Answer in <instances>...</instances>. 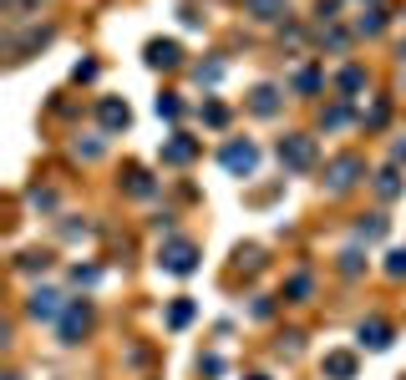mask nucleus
Here are the masks:
<instances>
[{
    "label": "nucleus",
    "mask_w": 406,
    "mask_h": 380,
    "mask_svg": "<svg viewBox=\"0 0 406 380\" xmlns=\"http://www.w3.org/2000/svg\"><path fill=\"white\" fill-rule=\"evenodd\" d=\"M102 127H107V132H117V127H127V107H122V102H102Z\"/></svg>",
    "instance_id": "13"
},
{
    "label": "nucleus",
    "mask_w": 406,
    "mask_h": 380,
    "mask_svg": "<svg viewBox=\"0 0 406 380\" xmlns=\"http://www.w3.org/2000/svg\"><path fill=\"white\" fill-rule=\"evenodd\" d=\"M290 294H295V299H310V274H295V279H290Z\"/></svg>",
    "instance_id": "25"
},
{
    "label": "nucleus",
    "mask_w": 406,
    "mask_h": 380,
    "mask_svg": "<svg viewBox=\"0 0 406 380\" xmlns=\"http://www.w3.org/2000/svg\"><path fill=\"white\" fill-rule=\"evenodd\" d=\"M87 324H91V305H87V299H71L67 314H61V340H67V345H76V340L87 335Z\"/></svg>",
    "instance_id": "4"
},
{
    "label": "nucleus",
    "mask_w": 406,
    "mask_h": 380,
    "mask_svg": "<svg viewBox=\"0 0 406 380\" xmlns=\"http://www.w3.org/2000/svg\"><path fill=\"white\" fill-rule=\"evenodd\" d=\"M249 380H269V375H249Z\"/></svg>",
    "instance_id": "31"
},
{
    "label": "nucleus",
    "mask_w": 406,
    "mask_h": 380,
    "mask_svg": "<svg viewBox=\"0 0 406 380\" xmlns=\"http://www.w3.org/2000/svg\"><path fill=\"white\" fill-rule=\"evenodd\" d=\"M178 56H183V51H178V41H153V46H148V67L173 71V67H178Z\"/></svg>",
    "instance_id": "6"
},
{
    "label": "nucleus",
    "mask_w": 406,
    "mask_h": 380,
    "mask_svg": "<svg viewBox=\"0 0 406 380\" xmlns=\"http://www.w3.org/2000/svg\"><path fill=\"white\" fill-rule=\"evenodd\" d=\"M158 117H168V122L183 117V102H178V97H158Z\"/></svg>",
    "instance_id": "22"
},
{
    "label": "nucleus",
    "mask_w": 406,
    "mask_h": 380,
    "mask_svg": "<svg viewBox=\"0 0 406 380\" xmlns=\"http://www.w3.org/2000/svg\"><path fill=\"white\" fill-rule=\"evenodd\" d=\"M46 41H51V31H46V25H41V31L21 36V41H16V51H36V46H46Z\"/></svg>",
    "instance_id": "18"
},
{
    "label": "nucleus",
    "mask_w": 406,
    "mask_h": 380,
    "mask_svg": "<svg viewBox=\"0 0 406 380\" xmlns=\"http://www.w3.org/2000/svg\"><path fill=\"white\" fill-rule=\"evenodd\" d=\"M361 345L386 350V345H391V324H386V320H361Z\"/></svg>",
    "instance_id": "8"
},
{
    "label": "nucleus",
    "mask_w": 406,
    "mask_h": 380,
    "mask_svg": "<svg viewBox=\"0 0 406 380\" xmlns=\"http://www.w3.org/2000/svg\"><path fill=\"white\" fill-rule=\"evenodd\" d=\"M365 86V71L361 67H346V71H340V91H361Z\"/></svg>",
    "instance_id": "16"
},
{
    "label": "nucleus",
    "mask_w": 406,
    "mask_h": 380,
    "mask_svg": "<svg viewBox=\"0 0 406 380\" xmlns=\"http://www.w3.org/2000/svg\"><path fill=\"white\" fill-rule=\"evenodd\" d=\"M280 163L290 167V173H305V167L315 163V137H305V132L280 137Z\"/></svg>",
    "instance_id": "1"
},
{
    "label": "nucleus",
    "mask_w": 406,
    "mask_h": 380,
    "mask_svg": "<svg viewBox=\"0 0 406 380\" xmlns=\"http://www.w3.org/2000/svg\"><path fill=\"white\" fill-rule=\"evenodd\" d=\"M361 173H365V163H361V157H350V152H346V157H335V163L325 167V188H330V193H346L350 182L361 178Z\"/></svg>",
    "instance_id": "3"
},
{
    "label": "nucleus",
    "mask_w": 406,
    "mask_h": 380,
    "mask_svg": "<svg viewBox=\"0 0 406 380\" xmlns=\"http://www.w3.org/2000/svg\"><path fill=\"white\" fill-rule=\"evenodd\" d=\"M10 5V16H21V10H31V5H41V0H5Z\"/></svg>",
    "instance_id": "30"
},
{
    "label": "nucleus",
    "mask_w": 406,
    "mask_h": 380,
    "mask_svg": "<svg viewBox=\"0 0 406 380\" xmlns=\"http://www.w3.org/2000/svg\"><path fill=\"white\" fill-rule=\"evenodd\" d=\"M127 193H137V198H148V193H153L148 173H127Z\"/></svg>",
    "instance_id": "19"
},
{
    "label": "nucleus",
    "mask_w": 406,
    "mask_h": 380,
    "mask_svg": "<svg viewBox=\"0 0 406 380\" xmlns=\"http://www.w3.org/2000/svg\"><path fill=\"white\" fill-rule=\"evenodd\" d=\"M376 193H381V198H396V193H401V178H396V173H381V182H376Z\"/></svg>",
    "instance_id": "21"
},
{
    "label": "nucleus",
    "mask_w": 406,
    "mask_h": 380,
    "mask_svg": "<svg viewBox=\"0 0 406 380\" xmlns=\"http://www.w3.org/2000/svg\"><path fill=\"white\" fill-rule=\"evenodd\" d=\"M340 269H346V274H361V254H356V248H346V254H340Z\"/></svg>",
    "instance_id": "27"
},
{
    "label": "nucleus",
    "mask_w": 406,
    "mask_h": 380,
    "mask_svg": "<svg viewBox=\"0 0 406 380\" xmlns=\"http://www.w3.org/2000/svg\"><path fill=\"white\" fill-rule=\"evenodd\" d=\"M386 274H396V279L406 274V248H396V254H386Z\"/></svg>",
    "instance_id": "24"
},
{
    "label": "nucleus",
    "mask_w": 406,
    "mask_h": 380,
    "mask_svg": "<svg viewBox=\"0 0 406 380\" xmlns=\"http://www.w3.org/2000/svg\"><path fill=\"white\" fill-rule=\"evenodd\" d=\"M381 25H386V10L376 5L371 16H361V21H356V31H361V36H376V31H381Z\"/></svg>",
    "instance_id": "15"
},
{
    "label": "nucleus",
    "mask_w": 406,
    "mask_h": 380,
    "mask_svg": "<svg viewBox=\"0 0 406 380\" xmlns=\"http://www.w3.org/2000/svg\"><path fill=\"white\" fill-rule=\"evenodd\" d=\"M25 309H31L36 320H56V309H61V294H56V289H36Z\"/></svg>",
    "instance_id": "7"
},
{
    "label": "nucleus",
    "mask_w": 406,
    "mask_h": 380,
    "mask_svg": "<svg viewBox=\"0 0 406 380\" xmlns=\"http://www.w3.org/2000/svg\"><path fill=\"white\" fill-rule=\"evenodd\" d=\"M244 10L254 21H280L284 10H290V0H244Z\"/></svg>",
    "instance_id": "9"
},
{
    "label": "nucleus",
    "mask_w": 406,
    "mask_h": 380,
    "mask_svg": "<svg viewBox=\"0 0 406 380\" xmlns=\"http://www.w3.org/2000/svg\"><path fill=\"white\" fill-rule=\"evenodd\" d=\"M188 320H193V299H178V305L168 309V324H173V330H183Z\"/></svg>",
    "instance_id": "14"
},
{
    "label": "nucleus",
    "mask_w": 406,
    "mask_h": 380,
    "mask_svg": "<svg viewBox=\"0 0 406 380\" xmlns=\"http://www.w3.org/2000/svg\"><path fill=\"white\" fill-rule=\"evenodd\" d=\"M158 264H163L168 274H193V269H199V248H193L188 239H173V244L158 254Z\"/></svg>",
    "instance_id": "2"
},
{
    "label": "nucleus",
    "mask_w": 406,
    "mask_h": 380,
    "mask_svg": "<svg viewBox=\"0 0 406 380\" xmlns=\"http://www.w3.org/2000/svg\"><path fill=\"white\" fill-rule=\"evenodd\" d=\"M224 76V61H208V67H199V82H218Z\"/></svg>",
    "instance_id": "26"
},
{
    "label": "nucleus",
    "mask_w": 406,
    "mask_h": 380,
    "mask_svg": "<svg viewBox=\"0 0 406 380\" xmlns=\"http://www.w3.org/2000/svg\"><path fill=\"white\" fill-rule=\"evenodd\" d=\"M254 163H259L254 142H229V147H224V167H229L234 178H249V173H254Z\"/></svg>",
    "instance_id": "5"
},
{
    "label": "nucleus",
    "mask_w": 406,
    "mask_h": 380,
    "mask_svg": "<svg viewBox=\"0 0 406 380\" xmlns=\"http://www.w3.org/2000/svg\"><path fill=\"white\" fill-rule=\"evenodd\" d=\"M325 375H335V380H350V375H356V355H346V350L325 355Z\"/></svg>",
    "instance_id": "11"
},
{
    "label": "nucleus",
    "mask_w": 406,
    "mask_h": 380,
    "mask_svg": "<svg viewBox=\"0 0 406 380\" xmlns=\"http://www.w3.org/2000/svg\"><path fill=\"white\" fill-rule=\"evenodd\" d=\"M356 239H386V218H371V224H361Z\"/></svg>",
    "instance_id": "20"
},
{
    "label": "nucleus",
    "mask_w": 406,
    "mask_h": 380,
    "mask_svg": "<svg viewBox=\"0 0 406 380\" xmlns=\"http://www.w3.org/2000/svg\"><path fill=\"white\" fill-rule=\"evenodd\" d=\"M295 91H320V71H300L295 76Z\"/></svg>",
    "instance_id": "23"
},
{
    "label": "nucleus",
    "mask_w": 406,
    "mask_h": 380,
    "mask_svg": "<svg viewBox=\"0 0 406 380\" xmlns=\"http://www.w3.org/2000/svg\"><path fill=\"white\" fill-rule=\"evenodd\" d=\"M249 107H254L259 117H274V112H280V91H274V86H254V102H249Z\"/></svg>",
    "instance_id": "12"
},
{
    "label": "nucleus",
    "mask_w": 406,
    "mask_h": 380,
    "mask_svg": "<svg viewBox=\"0 0 406 380\" xmlns=\"http://www.w3.org/2000/svg\"><path fill=\"white\" fill-rule=\"evenodd\" d=\"M203 122H208V127H224V122H229V107H224V102H208V107H203Z\"/></svg>",
    "instance_id": "17"
},
{
    "label": "nucleus",
    "mask_w": 406,
    "mask_h": 380,
    "mask_svg": "<svg viewBox=\"0 0 406 380\" xmlns=\"http://www.w3.org/2000/svg\"><path fill=\"white\" fill-rule=\"evenodd\" d=\"M346 122H350L346 107H330V112H325V127H346Z\"/></svg>",
    "instance_id": "28"
},
{
    "label": "nucleus",
    "mask_w": 406,
    "mask_h": 380,
    "mask_svg": "<svg viewBox=\"0 0 406 380\" xmlns=\"http://www.w3.org/2000/svg\"><path fill=\"white\" fill-rule=\"evenodd\" d=\"M193 152H199V142L178 132V137H173V142H168V147H163V163H173V167H178V163H188Z\"/></svg>",
    "instance_id": "10"
},
{
    "label": "nucleus",
    "mask_w": 406,
    "mask_h": 380,
    "mask_svg": "<svg viewBox=\"0 0 406 380\" xmlns=\"http://www.w3.org/2000/svg\"><path fill=\"white\" fill-rule=\"evenodd\" d=\"M21 269H25V274H31V269H46V254H25V259H21Z\"/></svg>",
    "instance_id": "29"
}]
</instances>
